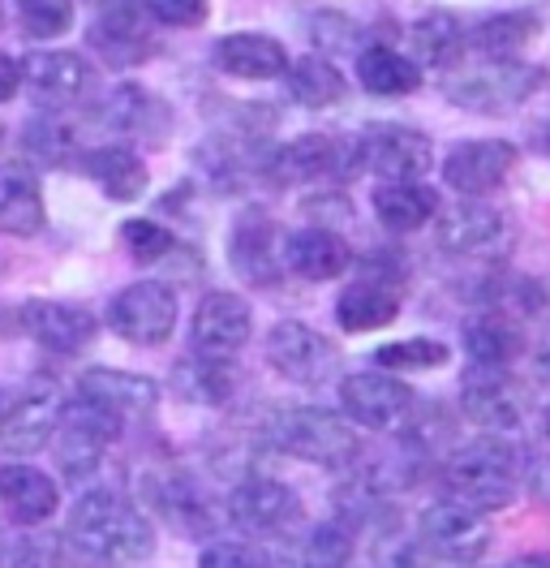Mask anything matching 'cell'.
I'll return each instance as SVG.
<instances>
[{
    "label": "cell",
    "mask_w": 550,
    "mask_h": 568,
    "mask_svg": "<svg viewBox=\"0 0 550 568\" xmlns=\"http://www.w3.org/2000/svg\"><path fill=\"white\" fill-rule=\"evenodd\" d=\"M65 534L91 560H108V565H142L155 556V521L134 499L108 487H91L73 499Z\"/></svg>",
    "instance_id": "1"
},
{
    "label": "cell",
    "mask_w": 550,
    "mask_h": 568,
    "mask_svg": "<svg viewBox=\"0 0 550 568\" xmlns=\"http://www.w3.org/2000/svg\"><path fill=\"white\" fill-rule=\"evenodd\" d=\"M524 453L508 435H478L444 462V491L447 499L486 517L495 508L516 504L524 487Z\"/></svg>",
    "instance_id": "2"
},
{
    "label": "cell",
    "mask_w": 550,
    "mask_h": 568,
    "mask_svg": "<svg viewBox=\"0 0 550 568\" xmlns=\"http://www.w3.org/2000/svg\"><path fill=\"white\" fill-rule=\"evenodd\" d=\"M272 444L279 453L297 457L309 465H327V469H340L353 465L361 453V439H357V426L348 423L336 409H323V405H297V409H279L267 426Z\"/></svg>",
    "instance_id": "3"
},
{
    "label": "cell",
    "mask_w": 550,
    "mask_h": 568,
    "mask_svg": "<svg viewBox=\"0 0 550 568\" xmlns=\"http://www.w3.org/2000/svg\"><path fill=\"white\" fill-rule=\"evenodd\" d=\"M61 392L43 379L22 384V388L0 392V448L9 457H34L57 439L61 426Z\"/></svg>",
    "instance_id": "4"
},
{
    "label": "cell",
    "mask_w": 550,
    "mask_h": 568,
    "mask_svg": "<svg viewBox=\"0 0 550 568\" xmlns=\"http://www.w3.org/2000/svg\"><path fill=\"white\" fill-rule=\"evenodd\" d=\"M547 78L538 65L524 61H481L478 70L456 73L444 87V95L465 112H512L520 108Z\"/></svg>",
    "instance_id": "5"
},
{
    "label": "cell",
    "mask_w": 550,
    "mask_h": 568,
    "mask_svg": "<svg viewBox=\"0 0 550 568\" xmlns=\"http://www.w3.org/2000/svg\"><path fill=\"white\" fill-rule=\"evenodd\" d=\"M412 538L421 542V551L430 560L473 568L486 556V547H490V526H486L481 513L456 504V499H435V504L421 508Z\"/></svg>",
    "instance_id": "6"
},
{
    "label": "cell",
    "mask_w": 550,
    "mask_h": 568,
    "mask_svg": "<svg viewBox=\"0 0 550 568\" xmlns=\"http://www.w3.org/2000/svg\"><path fill=\"white\" fill-rule=\"evenodd\" d=\"M267 362H272V371L279 379L302 384V388H318V384H327L336 375L340 349L323 332H314L309 323L279 320L267 332Z\"/></svg>",
    "instance_id": "7"
},
{
    "label": "cell",
    "mask_w": 550,
    "mask_h": 568,
    "mask_svg": "<svg viewBox=\"0 0 550 568\" xmlns=\"http://www.w3.org/2000/svg\"><path fill=\"white\" fill-rule=\"evenodd\" d=\"M224 517L245 534H284L302 526L306 508L288 483L267 478V474H249L224 496Z\"/></svg>",
    "instance_id": "8"
},
{
    "label": "cell",
    "mask_w": 550,
    "mask_h": 568,
    "mask_svg": "<svg viewBox=\"0 0 550 568\" xmlns=\"http://www.w3.org/2000/svg\"><path fill=\"white\" fill-rule=\"evenodd\" d=\"M357 164L366 173H375L383 181H417L430 173L435 164V146L421 130H409V125H366L357 139Z\"/></svg>",
    "instance_id": "9"
},
{
    "label": "cell",
    "mask_w": 550,
    "mask_h": 568,
    "mask_svg": "<svg viewBox=\"0 0 550 568\" xmlns=\"http://www.w3.org/2000/svg\"><path fill=\"white\" fill-rule=\"evenodd\" d=\"M108 327L130 345H164L176 327V293L160 281L125 284L108 302Z\"/></svg>",
    "instance_id": "10"
},
{
    "label": "cell",
    "mask_w": 550,
    "mask_h": 568,
    "mask_svg": "<svg viewBox=\"0 0 550 568\" xmlns=\"http://www.w3.org/2000/svg\"><path fill=\"white\" fill-rule=\"evenodd\" d=\"M125 423H116L112 414H103L100 405L73 396L61 409V426H57V457L69 478H86L95 465L103 462V453L121 439Z\"/></svg>",
    "instance_id": "11"
},
{
    "label": "cell",
    "mask_w": 550,
    "mask_h": 568,
    "mask_svg": "<svg viewBox=\"0 0 550 568\" xmlns=\"http://www.w3.org/2000/svg\"><path fill=\"white\" fill-rule=\"evenodd\" d=\"M267 173L275 181H344L361 173L357 164V146L340 134H302L288 146L272 151Z\"/></svg>",
    "instance_id": "12"
},
{
    "label": "cell",
    "mask_w": 550,
    "mask_h": 568,
    "mask_svg": "<svg viewBox=\"0 0 550 568\" xmlns=\"http://www.w3.org/2000/svg\"><path fill=\"white\" fill-rule=\"evenodd\" d=\"M460 409L486 435H508L524 423V396L512 371L499 366H469L460 379Z\"/></svg>",
    "instance_id": "13"
},
{
    "label": "cell",
    "mask_w": 550,
    "mask_h": 568,
    "mask_svg": "<svg viewBox=\"0 0 550 568\" xmlns=\"http://www.w3.org/2000/svg\"><path fill=\"white\" fill-rule=\"evenodd\" d=\"M228 263L245 284L275 288L284 281V233L272 215L241 212L228 233Z\"/></svg>",
    "instance_id": "14"
},
{
    "label": "cell",
    "mask_w": 550,
    "mask_h": 568,
    "mask_svg": "<svg viewBox=\"0 0 550 568\" xmlns=\"http://www.w3.org/2000/svg\"><path fill=\"white\" fill-rule=\"evenodd\" d=\"M254 332V315H249V302L241 293H228V288H211L198 311H194V323H190V345L198 357H220V362H233V354L245 349Z\"/></svg>",
    "instance_id": "15"
},
{
    "label": "cell",
    "mask_w": 550,
    "mask_h": 568,
    "mask_svg": "<svg viewBox=\"0 0 550 568\" xmlns=\"http://www.w3.org/2000/svg\"><path fill=\"white\" fill-rule=\"evenodd\" d=\"M340 409L353 426L366 430H391L412 409V388L400 384V375L387 371H361L340 379Z\"/></svg>",
    "instance_id": "16"
},
{
    "label": "cell",
    "mask_w": 550,
    "mask_h": 568,
    "mask_svg": "<svg viewBox=\"0 0 550 568\" xmlns=\"http://www.w3.org/2000/svg\"><path fill=\"white\" fill-rule=\"evenodd\" d=\"M18 323H22V332L31 336L39 349H48V354L57 357L82 354L95 341V332H100V323H95L91 311H82L73 302H57V297H31L22 306Z\"/></svg>",
    "instance_id": "17"
},
{
    "label": "cell",
    "mask_w": 550,
    "mask_h": 568,
    "mask_svg": "<svg viewBox=\"0 0 550 568\" xmlns=\"http://www.w3.org/2000/svg\"><path fill=\"white\" fill-rule=\"evenodd\" d=\"M516 169V146L503 139H469L460 146H451V155L444 160V181L465 194V199H481L490 190H499L508 173Z\"/></svg>",
    "instance_id": "18"
},
{
    "label": "cell",
    "mask_w": 550,
    "mask_h": 568,
    "mask_svg": "<svg viewBox=\"0 0 550 568\" xmlns=\"http://www.w3.org/2000/svg\"><path fill=\"white\" fill-rule=\"evenodd\" d=\"M78 396L100 405L103 414H112L116 423H138L151 418L160 405L155 379L134 375V371H112V366H91L78 375Z\"/></svg>",
    "instance_id": "19"
},
{
    "label": "cell",
    "mask_w": 550,
    "mask_h": 568,
    "mask_svg": "<svg viewBox=\"0 0 550 568\" xmlns=\"http://www.w3.org/2000/svg\"><path fill=\"white\" fill-rule=\"evenodd\" d=\"M100 121L103 130H112L121 139H142L151 142V146H160L172 130L169 104L160 95L142 91L138 82H121V87L108 91V100L100 104Z\"/></svg>",
    "instance_id": "20"
},
{
    "label": "cell",
    "mask_w": 550,
    "mask_h": 568,
    "mask_svg": "<svg viewBox=\"0 0 550 568\" xmlns=\"http://www.w3.org/2000/svg\"><path fill=\"white\" fill-rule=\"evenodd\" d=\"M146 9L142 0H130V4H116V9H100L91 31H86V43L100 52L108 65H138L142 57H151V31H146Z\"/></svg>",
    "instance_id": "21"
},
{
    "label": "cell",
    "mask_w": 550,
    "mask_h": 568,
    "mask_svg": "<svg viewBox=\"0 0 550 568\" xmlns=\"http://www.w3.org/2000/svg\"><path fill=\"white\" fill-rule=\"evenodd\" d=\"M18 70H22V87H31V95L43 104H69L91 82L86 57L69 48H34L31 57H22Z\"/></svg>",
    "instance_id": "22"
},
{
    "label": "cell",
    "mask_w": 550,
    "mask_h": 568,
    "mask_svg": "<svg viewBox=\"0 0 550 568\" xmlns=\"http://www.w3.org/2000/svg\"><path fill=\"white\" fill-rule=\"evenodd\" d=\"M0 504L13 517V526H43L52 521L57 504H61V487L52 474H43L39 465L9 462L0 465Z\"/></svg>",
    "instance_id": "23"
},
{
    "label": "cell",
    "mask_w": 550,
    "mask_h": 568,
    "mask_svg": "<svg viewBox=\"0 0 550 568\" xmlns=\"http://www.w3.org/2000/svg\"><path fill=\"white\" fill-rule=\"evenodd\" d=\"M78 169L100 185L112 203H134L146 194V160L138 155L130 142H100V146H86Z\"/></svg>",
    "instance_id": "24"
},
{
    "label": "cell",
    "mask_w": 550,
    "mask_h": 568,
    "mask_svg": "<svg viewBox=\"0 0 550 568\" xmlns=\"http://www.w3.org/2000/svg\"><path fill=\"white\" fill-rule=\"evenodd\" d=\"M353 263V250L344 242L336 229H297V233H284V272L302 276V281H336L348 272Z\"/></svg>",
    "instance_id": "25"
},
{
    "label": "cell",
    "mask_w": 550,
    "mask_h": 568,
    "mask_svg": "<svg viewBox=\"0 0 550 568\" xmlns=\"http://www.w3.org/2000/svg\"><path fill=\"white\" fill-rule=\"evenodd\" d=\"M435 237L447 254H490L508 237V220L490 203H456V207L439 212Z\"/></svg>",
    "instance_id": "26"
},
{
    "label": "cell",
    "mask_w": 550,
    "mask_h": 568,
    "mask_svg": "<svg viewBox=\"0 0 550 568\" xmlns=\"http://www.w3.org/2000/svg\"><path fill=\"white\" fill-rule=\"evenodd\" d=\"M215 70L228 78H245V82H267V78H284L288 70V52L284 43L258 31H233V36L215 39L211 48Z\"/></svg>",
    "instance_id": "27"
},
{
    "label": "cell",
    "mask_w": 550,
    "mask_h": 568,
    "mask_svg": "<svg viewBox=\"0 0 550 568\" xmlns=\"http://www.w3.org/2000/svg\"><path fill=\"white\" fill-rule=\"evenodd\" d=\"M370 207L378 224L391 233H417L430 220H439V190L426 181H378L370 190Z\"/></svg>",
    "instance_id": "28"
},
{
    "label": "cell",
    "mask_w": 550,
    "mask_h": 568,
    "mask_svg": "<svg viewBox=\"0 0 550 568\" xmlns=\"http://www.w3.org/2000/svg\"><path fill=\"white\" fill-rule=\"evenodd\" d=\"M146 499L155 504V513L176 526L181 534H194V538H206L215 530V508L211 499L185 478V474H151L146 478Z\"/></svg>",
    "instance_id": "29"
},
{
    "label": "cell",
    "mask_w": 550,
    "mask_h": 568,
    "mask_svg": "<svg viewBox=\"0 0 550 568\" xmlns=\"http://www.w3.org/2000/svg\"><path fill=\"white\" fill-rule=\"evenodd\" d=\"M465 341V354L473 366H499V371H512V362L524 354V327L508 315V311H486L473 315L460 332Z\"/></svg>",
    "instance_id": "30"
},
{
    "label": "cell",
    "mask_w": 550,
    "mask_h": 568,
    "mask_svg": "<svg viewBox=\"0 0 550 568\" xmlns=\"http://www.w3.org/2000/svg\"><path fill=\"white\" fill-rule=\"evenodd\" d=\"M48 220L39 178L22 164H0V233L4 237H34Z\"/></svg>",
    "instance_id": "31"
},
{
    "label": "cell",
    "mask_w": 550,
    "mask_h": 568,
    "mask_svg": "<svg viewBox=\"0 0 550 568\" xmlns=\"http://www.w3.org/2000/svg\"><path fill=\"white\" fill-rule=\"evenodd\" d=\"M400 315V288L387 281H370V276H357V281L344 288L336 297V323L344 332L361 336V332H378Z\"/></svg>",
    "instance_id": "32"
},
{
    "label": "cell",
    "mask_w": 550,
    "mask_h": 568,
    "mask_svg": "<svg viewBox=\"0 0 550 568\" xmlns=\"http://www.w3.org/2000/svg\"><path fill=\"white\" fill-rule=\"evenodd\" d=\"M465 39H469L465 27L451 13H444V9L421 13L409 27V61L417 70H451L460 61V52H465Z\"/></svg>",
    "instance_id": "33"
},
{
    "label": "cell",
    "mask_w": 550,
    "mask_h": 568,
    "mask_svg": "<svg viewBox=\"0 0 550 568\" xmlns=\"http://www.w3.org/2000/svg\"><path fill=\"white\" fill-rule=\"evenodd\" d=\"M237 388V371L233 362H220V357H181L172 366V392L181 400H194V405H224Z\"/></svg>",
    "instance_id": "34"
},
{
    "label": "cell",
    "mask_w": 550,
    "mask_h": 568,
    "mask_svg": "<svg viewBox=\"0 0 550 568\" xmlns=\"http://www.w3.org/2000/svg\"><path fill=\"white\" fill-rule=\"evenodd\" d=\"M469 39L486 61H520V52L538 39V18L529 9H503L481 18Z\"/></svg>",
    "instance_id": "35"
},
{
    "label": "cell",
    "mask_w": 550,
    "mask_h": 568,
    "mask_svg": "<svg viewBox=\"0 0 550 568\" xmlns=\"http://www.w3.org/2000/svg\"><path fill=\"white\" fill-rule=\"evenodd\" d=\"M357 78L366 91L375 95H409L421 87V70L412 65L405 52L387 48V43H366L357 48Z\"/></svg>",
    "instance_id": "36"
},
{
    "label": "cell",
    "mask_w": 550,
    "mask_h": 568,
    "mask_svg": "<svg viewBox=\"0 0 550 568\" xmlns=\"http://www.w3.org/2000/svg\"><path fill=\"white\" fill-rule=\"evenodd\" d=\"M284 82H288V95L302 108H332L348 95L344 73L327 57H302V61H293L284 70Z\"/></svg>",
    "instance_id": "37"
},
{
    "label": "cell",
    "mask_w": 550,
    "mask_h": 568,
    "mask_svg": "<svg viewBox=\"0 0 550 568\" xmlns=\"http://www.w3.org/2000/svg\"><path fill=\"white\" fill-rule=\"evenodd\" d=\"M22 146L31 151L34 160H43V164H69V160H82V151H86L78 142L73 121H69L65 112H57V108H48V112H39V116L27 121Z\"/></svg>",
    "instance_id": "38"
},
{
    "label": "cell",
    "mask_w": 550,
    "mask_h": 568,
    "mask_svg": "<svg viewBox=\"0 0 550 568\" xmlns=\"http://www.w3.org/2000/svg\"><path fill=\"white\" fill-rule=\"evenodd\" d=\"M9 568H95V565H91V556L82 547L69 542V534L31 530L18 538V547L9 556Z\"/></svg>",
    "instance_id": "39"
},
{
    "label": "cell",
    "mask_w": 550,
    "mask_h": 568,
    "mask_svg": "<svg viewBox=\"0 0 550 568\" xmlns=\"http://www.w3.org/2000/svg\"><path fill=\"white\" fill-rule=\"evenodd\" d=\"M447 349L444 341H430V336H409V341H391V345H378L375 349V366L387 371V375H405V371H439L447 366Z\"/></svg>",
    "instance_id": "40"
},
{
    "label": "cell",
    "mask_w": 550,
    "mask_h": 568,
    "mask_svg": "<svg viewBox=\"0 0 550 568\" xmlns=\"http://www.w3.org/2000/svg\"><path fill=\"white\" fill-rule=\"evenodd\" d=\"M353 551H357L353 530H344L340 521H323V526H314L306 534L297 568H348L353 565Z\"/></svg>",
    "instance_id": "41"
},
{
    "label": "cell",
    "mask_w": 550,
    "mask_h": 568,
    "mask_svg": "<svg viewBox=\"0 0 550 568\" xmlns=\"http://www.w3.org/2000/svg\"><path fill=\"white\" fill-rule=\"evenodd\" d=\"M121 246H125V254L134 258V263H160V258H169L172 250H176V237H172L169 229L160 224V220H142V215H134V220H125L121 224Z\"/></svg>",
    "instance_id": "42"
},
{
    "label": "cell",
    "mask_w": 550,
    "mask_h": 568,
    "mask_svg": "<svg viewBox=\"0 0 550 568\" xmlns=\"http://www.w3.org/2000/svg\"><path fill=\"white\" fill-rule=\"evenodd\" d=\"M18 27L31 39H61L73 27V0H18Z\"/></svg>",
    "instance_id": "43"
},
{
    "label": "cell",
    "mask_w": 550,
    "mask_h": 568,
    "mask_svg": "<svg viewBox=\"0 0 550 568\" xmlns=\"http://www.w3.org/2000/svg\"><path fill=\"white\" fill-rule=\"evenodd\" d=\"M198 568H275V560L254 542L211 538L203 547V556H198Z\"/></svg>",
    "instance_id": "44"
},
{
    "label": "cell",
    "mask_w": 550,
    "mask_h": 568,
    "mask_svg": "<svg viewBox=\"0 0 550 568\" xmlns=\"http://www.w3.org/2000/svg\"><path fill=\"white\" fill-rule=\"evenodd\" d=\"M426 551H421V542L412 538V534H396L391 526H383L375 542V565L378 568H426Z\"/></svg>",
    "instance_id": "45"
},
{
    "label": "cell",
    "mask_w": 550,
    "mask_h": 568,
    "mask_svg": "<svg viewBox=\"0 0 550 568\" xmlns=\"http://www.w3.org/2000/svg\"><path fill=\"white\" fill-rule=\"evenodd\" d=\"M142 9L160 27H203L211 0H142Z\"/></svg>",
    "instance_id": "46"
},
{
    "label": "cell",
    "mask_w": 550,
    "mask_h": 568,
    "mask_svg": "<svg viewBox=\"0 0 550 568\" xmlns=\"http://www.w3.org/2000/svg\"><path fill=\"white\" fill-rule=\"evenodd\" d=\"M309 36L314 43H332V48H348V39H357V27L340 18V13H314V22H309Z\"/></svg>",
    "instance_id": "47"
},
{
    "label": "cell",
    "mask_w": 550,
    "mask_h": 568,
    "mask_svg": "<svg viewBox=\"0 0 550 568\" xmlns=\"http://www.w3.org/2000/svg\"><path fill=\"white\" fill-rule=\"evenodd\" d=\"M524 491L550 508V457H533L524 465Z\"/></svg>",
    "instance_id": "48"
},
{
    "label": "cell",
    "mask_w": 550,
    "mask_h": 568,
    "mask_svg": "<svg viewBox=\"0 0 550 568\" xmlns=\"http://www.w3.org/2000/svg\"><path fill=\"white\" fill-rule=\"evenodd\" d=\"M18 87H22V70H18V61L0 52V104H9V100L18 95Z\"/></svg>",
    "instance_id": "49"
},
{
    "label": "cell",
    "mask_w": 550,
    "mask_h": 568,
    "mask_svg": "<svg viewBox=\"0 0 550 568\" xmlns=\"http://www.w3.org/2000/svg\"><path fill=\"white\" fill-rule=\"evenodd\" d=\"M508 568H550V551H524V556H512Z\"/></svg>",
    "instance_id": "50"
},
{
    "label": "cell",
    "mask_w": 550,
    "mask_h": 568,
    "mask_svg": "<svg viewBox=\"0 0 550 568\" xmlns=\"http://www.w3.org/2000/svg\"><path fill=\"white\" fill-rule=\"evenodd\" d=\"M529 142L542 151V155H550V116H542V121H533V130H529Z\"/></svg>",
    "instance_id": "51"
},
{
    "label": "cell",
    "mask_w": 550,
    "mask_h": 568,
    "mask_svg": "<svg viewBox=\"0 0 550 568\" xmlns=\"http://www.w3.org/2000/svg\"><path fill=\"white\" fill-rule=\"evenodd\" d=\"M86 4L100 13V9H116V4H130V0H86Z\"/></svg>",
    "instance_id": "52"
},
{
    "label": "cell",
    "mask_w": 550,
    "mask_h": 568,
    "mask_svg": "<svg viewBox=\"0 0 550 568\" xmlns=\"http://www.w3.org/2000/svg\"><path fill=\"white\" fill-rule=\"evenodd\" d=\"M542 430H547V439H550V409L542 414Z\"/></svg>",
    "instance_id": "53"
}]
</instances>
